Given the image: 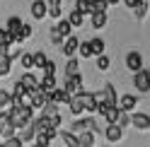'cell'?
Returning <instances> with one entry per match:
<instances>
[{"instance_id":"cell-1","label":"cell","mask_w":150,"mask_h":147,"mask_svg":"<svg viewBox=\"0 0 150 147\" xmlns=\"http://www.w3.org/2000/svg\"><path fill=\"white\" fill-rule=\"evenodd\" d=\"M7 116H10V123L15 128H24L27 123L34 121V118H32V108H24V106H12Z\"/></svg>"},{"instance_id":"cell-2","label":"cell","mask_w":150,"mask_h":147,"mask_svg":"<svg viewBox=\"0 0 150 147\" xmlns=\"http://www.w3.org/2000/svg\"><path fill=\"white\" fill-rule=\"evenodd\" d=\"M95 130H99V123H97V118H78V121L73 123V135L78 137V133L82 135V133H95Z\"/></svg>"},{"instance_id":"cell-3","label":"cell","mask_w":150,"mask_h":147,"mask_svg":"<svg viewBox=\"0 0 150 147\" xmlns=\"http://www.w3.org/2000/svg\"><path fill=\"white\" fill-rule=\"evenodd\" d=\"M29 106L32 108H41V111H44V108H46V104H49L51 102V97L49 94H46V92H41V89H34V92H29Z\"/></svg>"},{"instance_id":"cell-4","label":"cell","mask_w":150,"mask_h":147,"mask_svg":"<svg viewBox=\"0 0 150 147\" xmlns=\"http://www.w3.org/2000/svg\"><path fill=\"white\" fill-rule=\"evenodd\" d=\"M63 89L68 92V97L73 99V97H78V94H82V75H78V77H68L65 80V85H63Z\"/></svg>"},{"instance_id":"cell-5","label":"cell","mask_w":150,"mask_h":147,"mask_svg":"<svg viewBox=\"0 0 150 147\" xmlns=\"http://www.w3.org/2000/svg\"><path fill=\"white\" fill-rule=\"evenodd\" d=\"M133 87L138 92H150V72L148 70H140L133 75Z\"/></svg>"},{"instance_id":"cell-6","label":"cell","mask_w":150,"mask_h":147,"mask_svg":"<svg viewBox=\"0 0 150 147\" xmlns=\"http://www.w3.org/2000/svg\"><path fill=\"white\" fill-rule=\"evenodd\" d=\"M126 68L133 72V75H136V72H140V70H143V56H140L138 51H131L128 56H126Z\"/></svg>"},{"instance_id":"cell-7","label":"cell","mask_w":150,"mask_h":147,"mask_svg":"<svg viewBox=\"0 0 150 147\" xmlns=\"http://www.w3.org/2000/svg\"><path fill=\"white\" fill-rule=\"evenodd\" d=\"M0 135H3L5 140L7 137H15V125L10 123V116L3 113V111H0Z\"/></svg>"},{"instance_id":"cell-8","label":"cell","mask_w":150,"mask_h":147,"mask_svg":"<svg viewBox=\"0 0 150 147\" xmlns=\"http://www.w3.org/2000/svg\"><path fill=\"white\" fill-rule=\"evenodd\" d=\"M138 106V99L133 97V94H124V97H121L119 99V102H116V108H119V111H133V108Z\"/></svg>"},{"instance_id":"cell-9","label":"cell","mask_w":150,"mask_h":147,"mask_svg":"<svg viewBox=\"0 0 150 147\" xmlns=\"http://www.w3.org/2000/svg\"><path fill=\"white\" fill-rule=\"evenodd\" d=\"M17 82H20V85L24 87V92H27V94H29V92H34V89H39V80H36L32 72H24V75L17 80Z\"/></svg>"},{"instance_id":"cell-10","label":"cell","mask_w":150,"mask_h":147,"mask_svg":"<svg viewBox=\"0 0 150 147\" xmlns=\"http://www.w3.org/2000/svg\"><path fill=\"white\" fill-rule=\"evenodd\" d=\"M78 99H80V104H82L85 111H97V99H95L92 92H82V94H78Z\"/></svg>"},{"instance_id":"cell-11","label":"cell","mask_w":150,"mask_h":147,"mask_svg":"<svg viewBox=\"0 0 150 147\" xmlns=\"http://www.w3.org/2000/svg\"><path fill=\"white\" fill-rule=\"evenodd\" d=\"M46 15H49L46 3H44V0H34V3H32V17H34V20H44Z\"/></svg>"},{"instance_id":"cell-12","label":"cell","mask_w":150,"mask_h":147,"mask_svg":"<svg viewBox=\"0 0 150 147\" xmlns=\"http://www.w3.org/2000/svg\"><path fill=\"white\" fill-rule=\"evenodd\" d=\"M131 123H133L138 130H148L150 128V116L148 113H133L131 116Z\"/></svg>"},{"instance_id":"cell-13","label":"cell","mask_w":150,"mask_h":147,"mask_svg":"<svg viewBox=\"0 0 150 147\" xmlns=\"http://www.w3.org/2000/svg\"><path fill=\"white\" fill-rule=\"evenodd\" d=\"M51 104H56V106H61V104H70V97H68V92H65V89H56V92H51Z\"/></svg>"},{"instance_id":"cell-14","label":"cell","mask_w":150,"mask_h":147,"mask_svg":"<svg viewBox=\"0 0 150 147\" xmlns=\"http://www.w3.org/2000/svg\"><path fill=\"white\" fill-rule=\"evenodd\" d=\"M104 137L109 142H119L121 137H124V130H121L119 125H107V130H104Z\"/></svg>"},{"instance_id":"cell-15","label":"cell","mask_w":150,"mask_h":147,"mask_svg":"<svg viewBox=\"0 0 150 147\" xmlns=\"http://www.w3.org/2000/svg\"><path fill=\"white\" fill-rule=\"evenodd\" d=\"M65 75H68V77L82 75V72H80V60H78V58H68V63H65Z\"/></svg>"},{"instance_id":"cell-16","label":"cell","mask_w":150,"mask_h":147,"mask_svg":"<svg viewBox=\"0 0 150 147\" xmlns=\"http://www.w3.org/2000/svg\"><path fill=\"white\" fill-rule=\"evenodd\" d=\"M51 34H56V36H65L68 39V34H70V24H68V20H61L58 24H53V29H51Z\"/></svg>"},{"instance_id":"cell-17","label":"cell","mask_w":150,"mask_h":147,"mask_svg":"<svg viewBox=\"0 0 150 147\" xmlns=\"http://www.w3.org/2000/svg\"><path fill=\"white\" fill-rule=\"evenodd\" d=\"M78 46H80V41L75 39V36H68V39L63 41V53L65 56H73V53L78 51Z\"/></svg>"},{"instance_id":"cell-18","label":"cell","mask_w":150,"mask_h":147,"mask_svg":"<svg viewBox=\"0 0 150 147\" xmlns=\"http://www.w3.org/2000/svg\"><path fill=\"white\" fill-rule=\"evenodd\" d=\"M41 92H46V94H51V92L58 89V85H56V77H44L41 80V85H39Z\"/></svg>"},{"instance_id":"cell-19","label":"cell","mask_w":150,"mask_h":147,"mask_svg":"<svg viewBox=\"0 0 150 147\" xmlns=\"http://www.w3.org/2000/svg\"><path fill=\"white\" fill-rule=\"evenodd\" d=\"M22 20H20V17H10V20H7V24H5V32H10V34H17V32H20L22 29Z\"/></svg>"},{"instance_id":"cell-20","label":"cell","mask_w":150,"mask_h":147,"mask_svg":"<svg viewBox=\"0 0 150 147\" xmlns=\"http://www.w3.org/2000/svg\"><path fill=\"white\" fill-rule=\"evenodd\" d=\"M34 135H36V130H34V123H27V125L22 128V133H20V140H22V145H24L27 140H34Z\"/></svg>"},{"instance_id":"cell-21","label":"cell","mask_w":150,"mask_h":147,"mask_svg":"<svg viewBox=\"0 0 150 147\" xmlns=\"http://www.w3.org/2000/svg\"><path fill=\"white\" fill-rule=\"evenodd\" d=\"M87 43H90L92 56H104V41H102V39H92V41H87Z\"/></svg>"},{"instance_id":"cell-22","label":"cell","mask_w":150,"mask_h":147,"mask_svg":"<svg viewBox=\"0 0 150 147\" xmlns=\"http://www.w3.org/2000/svg\"><path fill=\"white\" fill-rule=\"evenodd\" d=\"M92 27H95V29L107 27V12H92Z\"/></svg>"},{"instance_id":"cell-23","label":"cell","mask_w":150,"mask_h":147,"mask_svg":"<svg viewBox=\"0 0 150 147\" xmlns=\"http://www.w3.org/2000/svg\"><path fill=\"white\" fill-rule=\"evenodd\" d=\"M78 142H80V147H92V145H95V133H82V135H78Z\"/></svg>"},{"instance_id":"cell-24","label":"cell","mask_w":150,"mask_h":147,"mask_svg":"<svg viewBox=\"0 0 150 147\" xmlns=\"http://www.w3.org/2000/svg\"><path fill=\"white\" fill-rule=\"evenodd\" d=\"M75 10H78L80 15H92V5H90V0H75Z\"/></svg>"},{"instance_id":"cell-25","label":"cell","mask_w":150,"mask_h":147,"mask_svg":"<svg viewBox=\"0 0 150 147\" xmlns=\"http://www.w3.org/2000/svg\"><path fill=\"white\" fill-rule=\"evenodd\" d=\"M82 20H85V15H80L78 10H73V12L68 15V24H70V27H80Z\"/></svg>"},{"instance_id":"cell-26","label":"cell","mask_w":150,"mask_h":147,"mask_svg":"<svg viewBox=\"0 0 150 147\" xmlns=\"http://www.w3.org/2000/svg\"><path fill=\"white\" fill-rule=\"evenodd\" d=\"M61 140H65V145H68V147H80V142H78V137H75L73 133H61Z\"/></svg>"},{"instance_id":"cell-27","label":"cell","mask_w":150,"mask_h":147,"mask_svg":"<svg viewBox=\"0 0 150 147\" xmlns=\"http://www.w3.org/2000/svg\"><path fill=\"white\" fill-rule=\"evenodd\" d=\"M41 70H44V77H56V63L53 60H46Z\"/></svg>"},{"instance_id":"cell-28","label":"cell","mask_w":150,"mask_h":147,"mask_svg":"<svg viewBox=\"0 0 150 147\" xmlns=\"http://www.w3.org/2000/svg\"><path fill=\"white\" fill-rule=\"evenodd\" d=\"M70 111H73V116H80L82 111H85V108H82V104H80V99H78V97H73V99H70Z\"/></svg>"},{"instance_id":"cell-29","label":"cell","mask_w":150,"mask_h":147,"mask_svg":"<svg viewBox=\"0 0 150 147\" xmlns=\"http://www.w3.org/2000/svg\"><path fill=\"white\" fill-rule=\"evenodd\" d=\"M12 104V94L10 92H5V89H0V108H5V106H10Z\"/></svg>"},{"instance_id":"cell-30","label":"cell","mask_w":150,"mask_h":147,"mask_svg":"<svg viewBox=\"0 0 150 147\" xmlns=\"http://www.w3.org/2000/svg\"><path fill=\"white\" fill-rule=\"evenodd\" d=\"M90 5H92V12H107V3L104 0H90Z\"/></svg>"},{"instance_id":"cell-31","label":"cell","mask_w":150,"mask_h":147,"mask_svg":"<svg viewBox=\"0 0 150 147\" xmlns=\"http://www.w3.org/2000/svg\"><path fill=\"white\" fill-rule=\"evenodd\" d=\"M20 65H22V68H27V70H29V68L34 65V58H32V53H22V56H20Z\"/></svg>"},{"instance_id":"cell-32","label":"cell","mask_w":150,"mask_h":147,"mask_svg":"<svg viewBox=\"0 0 150 147\" xmlns=\"http://www.w3.org/2000/svg\"><path fill=\"white\" fill-rule=\"evenodd\" d=\"M32 58H34V65H36V68H44V63L49 60V58H46V56H44L41 51H36V53H32Z\"/></svg>"},{"instance_id":"cell-33","label":"cell","mask_w":150,"mask_h":147,"mask_svg":"<svg viewBox=\"0 0 150 147\" xmlns=\"http://www.w3.org/2000/svg\"><path fill=\"white\" fill-rule=\"evenodd\" d=\"M131 123V116L128 113H124V111H119V118H116V125L121 128V130H124V125H128Z\"/></svg>"},{"instance_id":"cell-34","label":"cell","mask_w":150,"mask_h":147,"mask_svg":"<svg viewBox=\"0 0 150 147\" xmlns=\"http://www.w3.org/2000/svg\"><path fill=\"white\" fill-rule=\"evenodd\" d=\"M51 140L49 137H44V135H34V147H49Z\"/></svg>"},{"instance_id":"cell-35","label":"cell","mask_w":150,"mask_h":147,"mask_svg":"<svg viewBox=\"0 0 150 147\" xmlns=\"http://www.w3.org/2000/svg\"><path fill=\"white\" fill-rule=\"evenodd\" d=\"M0 147H22V140H20V137H7Z\"/></svg>"},{"instance_id":"cell-36","label":"cell","mask_w":150,"mask_h":147,"mask_svg":"<svg viewBox=\"0 0 150 147\" xmlns=\"http://www.w3.org/2000/svg\"><path fill=\"white\" fill-rule=\"evenodd\" d=\"M78 51H80V56H82V58H90V56H92V51H90V43H87V41H85V43H80V46H78Z\"/></svg>"},{"instance_id":"cell-37","label":"cell","mask_w":150,"mask_h":147,"mask_svg":"<svg viewBox=\"0 0 150 147\" xmlns=\"http://www.w3.org/2000/svg\"><path fill=\"white\" fill-rule=\"evenodd\" d=\"M109 63H111V60H109L107 56H99V58H97V68H99V70H109Z\"/></svg>"},{"instance_id":"cell-38","label":"cell","mask_w":150,"mask_h":147,"mask_svg":"<svg viewBox=\"0 0 150 147\" xmlns=\"http://www.w3.org/2000/svg\"><path fill=\"white\" fill-rule=\"evenodd\" d=\"M124 5H126V7H131V10H136L138 5H143V0H124Z\"/></svg>"},{"instance_id":"cell-39","label":"cell","mask_w":150,"mask_h":147,"mask_svg":"<svg viewBox=\"0 0 150 147\" xmlns=\"http://www.w3.org/2000/svg\"><path fill=\"white\" fill-rule=\"evenodd\" d=\"M46 5H49V10H58V7H61V0H49Z\"/></svg>"},{"instance_id":"cell-40","label":"cell","mask_w":150,"mask_h":147,"mask_svg":"<svg viewBox=\"0 0 150 147\" xmlns=\"http://www.w3.org/2000/svg\"><path fill=\"white\" fill-rule=\"evenodd\" d=\"M119 3V0H107V5H116Z\"/></svg>"},{"instance_id":"cell-41","label":"cell","mask_w":150,"mask_h":147,"mask_svg":"<svg viewBox=\"0 0 150 147\" xmlns=\"http://www.w3.org/2000/svg\"><path fill=\"white\" fill-rule=\"evenodd\" d=\"M143 3H145V0H143Z\"/></svg>"}]
</instances>
